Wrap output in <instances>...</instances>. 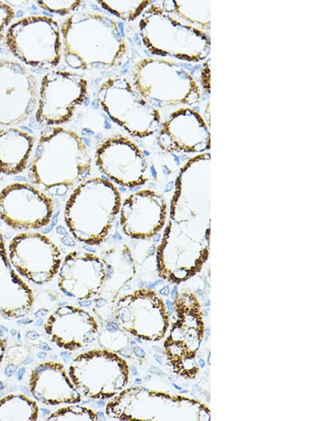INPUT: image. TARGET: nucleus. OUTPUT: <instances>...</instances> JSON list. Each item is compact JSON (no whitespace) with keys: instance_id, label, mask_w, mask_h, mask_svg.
<instances>
[{"instance_id":"1","label":"nucleus","mask_w":319,"mask_h":421,"mask_svg":"<svg viewBox=\"0 0 319 421\" xmlns=\"http://www.w3.org/2000/svg\"><path fill=\"white\" fill-rule=\"evenodd\" d=\"M92 159L81 136L59 126L40 134L30 163L31 183L50 196H63L88 179Z\"/></svg>"},{"instance_id":"2","label":"nucleus","mask_w":319,"mask_h":421,"mask_svg":"<svg viewBox=\"0 0 319 421\" xmlns=\"http://www.w3.org/2000/svg\"><path fill=\"white\" fill-rule=\"evenodd\" d=\"M64 55L74 70H108L121 66L128 45L116 20L93 12L74 13L61 27Z\"/></svg>"},{"instance_id":"3","label":"nucleus","mask_w":319,"mask_h":421,"mask_svg":"<svg viewBox=\"0 0 319 421\" xmlns=\"http://www.w3.org/2000/svg\"><path fill=\"white\" fill-rule=\"evenodd\" d=\"M121 193L114 183L88 178L70 195L64 220L74 238L88 245H100L113 230L122 206Z\"/></svg>"},{"instance_id":"4","label":"nucleus","mask_w":319,"mask_h":421,"mask_svg":"<svg viewBox=\"0 0 319 421\" xmlns=\"http://www.w3.org/2000/svg\"><path fill=\"white\" fill-rule=\"evenodd\" d=\"M6 44L22 63L41 70L57 67L62 57L61 27L44 15L19 20L8 27Z\"/></svg>"},{"instance_id":"5","label":"nucleus","mask_w":319,"mask_h":421,"mask_svg":"<svg viewBox=\"0 0 319 421\" xmlns=\"http://www.w3.org/2000/svg\"><path fill=\"white\" fill-rule=\"evenodd\" d=\"M103 111L130 136L144 138L156 132L161 122L157 109L125 78L104 81L97 92Z\"/></svg>"},{"instance_id":"6","label":"nucleus","mask_w":319,"mask_h":421,"mask_svg":"<svg viewBox=\"0 0 319 421\" xmlns=\"http://www.w3.org/2000/svg\"><path fill=\"white\" fill-rule=\"evenodd\" d=\"M87 94V80L79 73L59 70L48 73L39 87L36 122L52 127L70 122Z\"/></svg>"},{"instance_id":"7","label":"nucleus","mask_w":319,"mask_h":421,"mask_svg":"<svg viewBox=\"0 0 319 421\" xmlns=\"http://www.w3.org/2000/svg\"><path fill=\"white\" fill-rule=\"evenodd\" d=\"M131 77L135 89L151 104L191 103L195 99L196 89L187 73L164 60L141 59L132 69Z\"/></svg>"},{"instance_id":"8","label":"nucleus","mask_w":319,"mask_h":421,"mask_svg":"<svg viewBox=\"0 0 319 421\" xmlns=\"http://www.w3.org/2000/svg\"><path fill=\"white\" fill-rule=\"evenodd\" d=\"M55 212L51 196L32 184L17 182L0 192V219L13 229L29 231L48 227Z\"/></svg>"},{"instance_id":"9","label":"nucleus","mask_w":319,"mask_h":421,"mask_svg":"<svg viewBox=\"0 0 319 421\" xmlns=\"http://www.w3.org/2000/svg\"><path fill=\"white\" fill-rule=\"evenodd\" d=\"M139 31L143 45L153 55L188 60L197 57L193 30L178 23L154 3L141 15Z\"/></svg>"},{"instance_id":"10","label":"nucleus","mask_w":319,"mask_h":421,"mask_svg":"<svg viewBox=\"0 0 319 421\" xmlns=\"http://www.w3.org/2000/svg\"><path fill=\"white\" fill-rule=\"evenodd\" d=\"M95 163L104 176L122 187H141L150 178V169L143 152L123 135L104 140L96 150Z\"/></svg>"},{"instance_id":"11","label":"nucleus","mask_w":319,"mask_h":421,"mask_svg":"<svg viewBox=\"0 0 319 421\" xmlns=\"http://www.w3.org/2000/svg\"><path fill=\"white\" fill-rule=\"evenodd\" d=\"M38 99L36 79L27 68L15 61L0 60V126L27 121Z\"/></svg>"},{"instance_id":"12","label":"nucleus","mask_w":319,"mask_h":421,"mask_svg":"<svg viewBox=\"0 0 319 421\" xmlns=\"http://www.w3.org/2000/svg\"><path fill=\"white\" fill-rule=\"evenodd\" d=\"M8 255L16 271L38 285L52 280L62 263L59 246L45 235L36 232L15 236L10 243Z\"/></svg>"},{"instance_id":"13","label":"nucleus","mask_w":319,"mask_h":421,"mask_svg":"<svg viewBox=\"0 0 319 421\" xmlns=\"http://www.w3.org/2000/svg\"><path fill=\"white\" fill-rule=\"evenodd\" d=\"M166 204L162 195L142 190L129 195L122 204L120 218L123 232L133 239L155 237L165 223Z\"/></svg>"},{"instance_id":"14","label":"nucleus","mask_w":319,"mask_h":421,"mask_svg":"<svg viewBox=\"0 0 319 421\" xmlns=\"http://www.w3.org/2000/svg\"><path fill=\"white\" fill-rule=\"evenodd\" d=\"M105 261L85 250H74L64 258L59 269V287L68 297H85L101 288L106 273Z\"/></svg>"},{"instance_id":"15","label":"nucleus","mask_w":319,"mask_h":421,"mask_svg":"<svg viewBox=\"0 0 319 421\" xmlns=\"http://www.w3.org/2000/svg\"><path fill=\"white\" fill-rule=\"evenodd\" d=\"M34 138L27 131L16 127L0 130V173L15 176L28 166Z\"/></svg>"},{"instance_id":"16","label":"nucleus","mask_w":319,"mask_h":421,"mask_svg":"<svg viewBox=\"0 0 319 421\" xmlns=\"http://www.w3.org/2000/svg\"><path fill=\"white\" fill-rule=\"evenodd\" d=\"M196 117L190 110L179 111L164 124L158 136V145L167 150H196Z\"/></svg>"},{"instance_id":"17","label":"nucleus","mask_w":319,"mask_h":421,"mask_svg":"<svg viewBox=\"0 0 319 421\" xmlns=\"http://www.w3.org/2000/svg\"><path fill=\"white\" fill-rule=\"evenodd\" d=\"M0 297L30 299L31 292L20 278L10 262L4 236L0 231Z\"/></svg>"},{"instance_id":"18","label":"nucleus","mask_w":319,"mask_h":421,"mask_svg":"<svg viewBox=\"0 0 319 421\" xmlns=\"http://www.w3.org/2000/svg\"><path fill=\"white\" fill-rule=\"evenodd\" d=\"M105 11L126 21L133 22L141 17L145 10L153 3L149 0L144 1H97Z\"/></svg>"},{"instance_id":"19","label":"nucleus","mask_w":319,"mask_h":421,"mask_svg":"<svg viewBox=\"0 0 319 421\" xmlns=\"http://www.w3.org/2000/svg\"><path fill=\"white\" fill-rule=\"evenodd\" d=\"M37 5L45 11L62 16L69 15L77 11L82 1H37Z\"/></svg>"},{"instance_id":"20","label":"nucleus","mask_w":319,"mask_h":421,"mask_svg":"<svg viewBox=\"0 0 319 421\" xmlns=\"http://www.w3.org/2000/svg\"><path fill=\"white\" fill-rule=\"evenodd\" d=\"M15 16L13 8L8 3L0 1V40L3 38Z\"/></svg>"},{"instance_id":"21","label":"nucleus","mask_w":319,"mask_h":421,"mask_svg":"<svg viewBox=\"0 0 319 421\" xmlns=\"http://www.w3.org/2000/svg\"><path fill=\"white\" fill-rule=\"evenodd\" d=\"M126 379L123 376H120L117 378L115 380L114 386L116 390H120L125 385Z\"/></svg>"},{"instance_id":"22","label":"nucleus","mask_w":319,"mask_h":421,"mask_svg":"<svg viewBox=\"0 0 319 421\" xmlns=\"http://www.w3.org/2000/svg\"><path fill=\"white\" fill-rule=\"evenodd\" d=\"M148 372L150 374L157 376H164V372L162 370H160L159 368H157L155 366H151L150 367H149Z\"/></svg>"},{"instance_id":"23","label":"nucleus","mask_w":319,"mask_h":421,"mask_svg":"<svg viewBox=\"0 0 319 421\" xmlns=\"http://www.w3.org/2000/svg\"><path fill=\"white\" fill-rule=\"evenodd\" d=\"M106 329L108 330L110 333H115L119 330L118 325L115 322H109L106 325Z\"/></svg>"},{"instance_id":"24","label":"nucleus","mask_w":319,"mask_h":421,"mask_svg":"<svg viewBox=\"0 0 319 421\" xmlns=\"http://www.w3.org/2000/svg\"><path fill=\"white\" fill-rule=\"evenodd\" d=\"M134 352L135 355L139 358H143L146 357V355L144 350L139 346L134 347Z\"/></svg>"},{"instance_id":"25","label":"nucleus","mask_w":319,"mask_h":421,"mask_svg":"<svg viewBox=\"0 0 319 421\" xmlns=\"http://www.w3.org/2000/svg\"><path fill=\"white\" fill-rule=\"evenodd\" d=\"M120 354L125 357L129 358L132 355V350L129 347H126L120 350Z\"/></svg>"},{"instance_id":"26","label":"nucleus","mask_w":319,"mask_h":421,"mask_svg":"<svg viewBox=\"0 0 319 421\" xmlns=\"http://www.w3.org/2000/svg\"><path fill=\"white\" fill-rule=\"evenodd\" d=\"M15 371H16V367L14 365H9L6 368V374L8 377H11L12 376H13L15 374Z\"/></svg>"},{"instance_id":"27","label":"nucleus","mask_w":319,"mask_h":421,"mask_svg":"<svg viewBox=\"0 0 319 421\" xmlns=\"http://www.w3.org/2000/svg\"><path fill=\"white\" fill-rule=\"evenodd\" d=\"M106 303H108V301H106L105 299L99 298L95 302L96 307L98 308H102L106 304Z\"/></svg>"},{"instance_id":"28","label":"nucleus","mask_w":319,"mask_h":421,"mask_svg":"<svg viewBox=\"0 0 319 421\" xmlns=\"http://www.w3.org/2000/svg\"><path fill=\"white\" fill-rule=\"evenodd\" d=\"M166 305H167V307H168L169 313L171 315L173 314L174 313V311H175V307H174L173 304L171 301H170L169 300H166Z\"/></svg>"},{"instance_id":"29","label":"nucleus","mask_w":319,"mask_h":421,"mask_svg":"<svg viewBox=\"0 0 319 421\" xmlns=\"http://www.w3.org/2000/svg\"><path fill=\"white\" fill-rule=\"evenodd\" d=\"M61 355L64 359V361L66 363H69L71 358V354L69 353V352H61Z\"/></svg>"},{"instance_id":"30","label":"nucleus","mask_w":319,"mask_h":421,"mask_svg":"<svg viewBox=\"0 0 319 421\" xmlns=\"http://www.w3.org/2000/svg\"><path fill=\"white\" fill-rule=\"evenodd\" d=\"M159 293L161 294L163 296H166V297L169 296V294H170L169 287V286H166L162 290H160Z\"/></svg>"},{"instance_id":"31","label":"nucleus","mask_w":319,"mask_h":421,"mask_svg":"<svg viewBox=\"0 0 319 421\" xmlns=\"http://www.w3.org/2000/svg\"><path fill=\"white\" fill-rule=\"evenodd\" d=\"M27 337L31 340H35L39 337L36 331H30L27 334Z\"/></svg>"},{"instance_id":"32","label":"nucleus","mask_w":319,"mask_h":421,"mask_svg":"<svg viewBox=\"0 0 319 421\" xmlns=\"http://www.w3.org/2000/svg\"><path fill=\"white\" fill-rule=\"evenodd\" d=\"M48 312V310L45 308H41L36 313V315L38 317H43V315H45Z\"/></svg>"},{"instance_id":"33","label":"nucleus","mask_w":319,"mask_h":421,"mask_svg":"<svg viewBox=\"0 0 319 421\" xmlns=\"http://www.w3.org/2000/svg\"><path fill=\"white\" fill-rule=\"evenodd\" d=\"M92 304V301H83L78 302V305L81 307H88V306H91Z\"/></svg>"},{"instance_id":"34","label":"nucleus","mask_w":319,"mask_h":421,"mask_svg":"<svg viewBox=\"0 0 319 421\" xmlns=\"http://www.w3.org/2000/svg\"><path fill=\"white\" fill-rule=\"evenodd\" d=\"M40 348L43 350H45V351H50L51 350V348L49 347V345L48 344H46L45 343H41Z\"/></svg>"},{"instance_id":"35","label":"nucleus","mask_w":319,"mask_h":421,"mask_svg":"<svg viewBox=\"0 0 319 421\" xmlns=\"http://www.w3.org/2000/svg\"><path fill=\"white\" fill-rule=\"evenodd\" d=\"M25 373V369L24 368H23V369H21L18 373H17V379L21 381Z\"/></svg>"},{"instance_id":"36","label":"nucleus","mask_w":319,"mask_h":421,"mask_svg":"<svg viewBox=\"0 0 319 421\" xmlns=\"http://www.w3.org/2000/svg\"><path fill=\"white\" fill-rule=\"evenodd\" d=\"M178 296V287H175L171 292V298L173 300H176Z\"/></svg>"},{"instance_id":"37","label":"nucleus","mask_w":319,"mask_h":421,"mask_svg":"<svg viewBox=\"0 0 319 421\" xmlns=\"http://www.w3.org/2000/svg\"><path fill=\"white\" fill-rule=\"evenodd\" d=\"M130 369H131V372L134 376H138V371L136 370V368L134 365L132 364L130 366Z\"/></svg>"},{"instance_id":"38","label":"nucleus","mask_w":319,"mask_h":421,"mask_svg":"<svg viewBox=\"0 0 319 421\" xmlns=\"http://www.w3.org/2000/svg\"><path fill=\"white\" fill-rule=\"evenodd\" d=\"M153 357H154L155 359V360H156V361H157V362H158L160 364H161V365H163V361H162V359L161 357H159V356H158V355H153Z\"/></svg>"},{"instance_id":"39","label":"nucleus","mask_w":319,"mask_h":421,"mask_svg":"<svg viewBox=\"0 0 319 421\" xmlns=\"http://www.w3.org/2000/svg\"><path fill=\"white\" fill-rule=\"evenodd\" d=\"M196 294H197V295H198V296H199V297L201 299H204V292H203V291H201V290H197V291L196 292Z\"/></svg>"},{"instance_id":"40","label":"nucleus","mask_w":319,"mask_h":421,"mask_svg":"<svg viewBox=\"0 0 319 421\" xmlns=\"http://www.w3.org/2000/svg\"><path fill=\"white\" fill-rule=\"evenodd\" d=\"M18 323L19 324L23 323L24 324H28L32 323V321L29 320H23L18 322Z\"/></svg>"},{"instance_id":"41","label":"nucleus","mask_w":319,"mask_h":421,"mask_svg":"<svg viewBox=\"0 0 319 421\" xmlns=\"http://www.w3.org/2000/svg\"><path fill=\"white\" fill-rule=\"evenodd\" d=\"M199 366H200L201 368H204L205 366V362H204V360L202 359H200L199 360Z\"/></svg>"},{"instance_id":"42","label":"nucleus","mask_w":319,"mask_h":421,"mask_svg":"<svg viewBox=\"0 0 319 421\" xmlns=\"http://www.w3.org/2000/svg\"><path fill=\"white\" fill-rule=\"evenodd\" d=\"M38 357L41 359L45 358L46 357V353L43 352H39Z\"/></svg>"},{"instance_id":"43","label":"nucleus","mask_w":319,"mask_h":421,"mask_svg":"<svg viewBox=\"0 0 319 421\" xmlns=\"http://www.w3.org/2000/svg\"><path fill=\"white\" fill-rule=\"evenodd\" d=\"M97 405L98 407L101 408L105 405V403L103 401H99L97 402Z\"/></svg>"},{"instance_id":"44","label":"nucleus","mask_w":319,"mask_h":421,"mask_svg":"<svg viewBox=\"0 0 319 421\" xmlns=\"http://www.w3.org/2000/svg\"><path fill=\"white\" fill-rule=\"evenodd\" d=\"M205 334H206V338H205V340H206V341H207V339H208V336H209V335H210V330H209V329H206L205 330Z\"/></svg>"},{"instance_id":"45","label":"nucleus","mask_w":319,"mask_h":421,"mask_svg":"<svg viewBox=\"0 0 319 421\" xmlns=\"http://www.w3.org/2000/svg\"><path fill=\"white\" fill-rule=\"evenodd\" d=\"M41 411L45 415H48L50 413V411L48 409L42 408Z\"/></svg>"},{"instance_id":"46","label":"nucleus","mask_w":319,"mask_h":421,"mask_svg":"<svg viewBox=\"0 0 319 421\" xmlns=\"http://www.w3.org/2000/svg\"><path fill=\"white\" fill-rule=\"evenodd\" d=\"M141 383H142V380H141V379H140V378H136V379L135 380V383H136V385H141Z\"/></svg>"},{"instance_id":"47","label":"nucleus","mask_w":319,"mask_h":421,"mask_svg":"<svg viewBox=\"0 0 319 421\" xmlns=\"http://www.w3.org/2000/svg\"><path fill=\"white\" fill-rule=\"evenodd\" d=\"M204 306L208 307L210 306V301L206 299V301H204Z\"/></svg>"},{"instance_id":"48","label":"nucleus","mask_w":319,"mask_h":421,"mask_svg":"<svg viewBox=\"0 0 319 421\" xmlns=\"http://www.w3.org/2000/svg\"><path fill=\"white\" fill-rule=\"evenodd\" d=\"M31 362H32V359L31 358H27L26 359V361L24 362L25 364H30Z\"/></svg>"},{"instance_id":"49","label":"nucleus","mask_w":319,"mask_h":421,"mask_svg":"<svg viewBox=\"0 0 319 421\" xmlns=\"http://www.w3.org/2000/svg\"><path fill=\"white\" fill-rule=\"evenodd\" d=\"M208 312H209V309L208 308L204 310V317H207V315L208 314Z\"/></svg>"},{"instance_id":"50","label":"nucleus","mask_w":319,"mask_h":421,"mask_svg":"<svg viewBox=\"0 0 319 421\" xmlns=\"http://www.w3.org/2000/svg\"><path fill=\"white\" fill-rule=\"evenodd\" d=\"M43 321L42 320H38V322H37V325L38 327H40L43 324Z\"/></svg>"},{"instance_id":"51","label":"nucleus","mask_w":319,"mask_h":421,"mask_svg":"<svg viewBox=\"0 0 319 421\" xmlns=\"http://www.w3.org/2000/svg\"><path fill=\"white\" fill-rule=\"evenodd\" d=\"M173 385L175 387V388L178 390H182V387H179L178 385H176V384H173Z\"/></svg>"},{"instance_id":"52","label":"nucleus","mask_w":319,"mask_h":421,"mask_svg":"<svg viewBox=\"0 0 319 421\" xmlns=\"http://www.w3.org/2000/svg\"><path fill=\"white\" fill-rule=\"evenodd\" d=\"M97 414L98 415V416L104 418V413L97 412Z\"/></svg>"},{"instance_id":"53","label":"nucleus","mask_w":319,"mask_h":421,"mask_svg":"<svg viewBox=\"0 0 319 421\" xmlns=\"http://www.w3.org/2000/svg\"><path fill=\"white\" fill-rule=\"evenodd\" d=\"M4 389V386L2 383V382H0V391L3 390Z\"/></svg>"},{"instance_id":"54","label":"nucleus","mask_w":319,"mask_h":421,"mask_svg":"<svg viewBox=\"0 0 319 421\" xmlns=\"http://www.w3.org/2000/svg\"><path fill=\"white\" fill-rule=\"evenodd\" d=\"M150 379V376H148V377L147 376V377H146V378H144V380H145L146 381H148Z\"/></svg>"},{"instance_id":"55","label":"nucleus","mask_w":319,"mask_h":421,"mask_svg":"<svg viewBox=\"0 0 319 421\" xmlns=\"http://www.w3.org/2000/svg\"><path fill=\"white\" fill-rule=\"evenodd\" d=\"M136 341L139 343H141V340H139V338H136Z\"/></svg>"},{"instance_id":"56","label":"nucleus","mask_w":319,"mask_h":421,"mask_svg":"<svg viewBox=\"0 0 319 421\" xmlns=\"http://www.w3.org/2000/svg\"><path fill=\"white\" fill-rule=\"evenodd\" d=\"M65 304H66V302H62V303H60V304H59V305H60V306H61V305H65Z\"/></svg>"},{"instance_id":"57","label":"nucleus","mask_w":319,"mask_h":421,"mask_svg":"<svg viewBox=\"0 0 319 421\" xmlns=\"http://www.w3.org/2000/svg\"><path fill=\"white\" fill-rule=\"evenodd\" d=\"M209 358H210V355H208V363L210 364V360H209Z\"/></svg>"},{"instance_id":"58","label":"nucleus","mask_w":319,"mask_h":421,"mask_svg":"<svg viewBox=\"0 0 319 421\" xmlns=\"http://www.w3.org/2000/svg\"><path fill=\"white\" fill-rule=\"evenodd\" d=\"M187 391H182L180 393L181 394H185V393H187Z\"/></svg>"}]
</instances>
